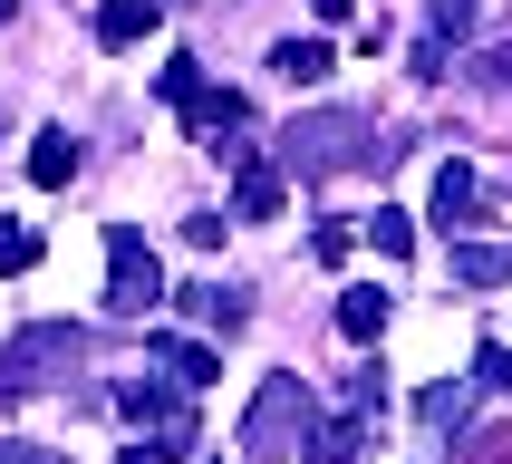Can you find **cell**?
Masks as SVG:
<instances>
[{
    "mask_svg": "<svg viewBox=\"0 0 512 464\" xmlns=\"http://www.w3.org/2000/svg\"><path fill=\"white\" fill-rule=\"evenodd\" d=\"M78 358H87V329H68V319H29L20 339L0 348V406H20L49 368H78Z\"/></svg>",
    "mask_w": 512,
    "mask_h": 464,
    "instance_id": "cell-1",
    "label": "cell"
},
{
    "mask_svg": "<svg viewBox=\"0 0 512 464\" xmlns=\"http://www.w3.org/2000/svg\"><path fill=\"white\" fill-rule=\"evenodd\" d=\"M155 300H165V261L145 252V232L116 223V232H107V310H116V319H145Z\"/></svg>",
    "mask_w": 512,
    "mask_h": 464,
    "instance_id": "cell-2",
    "label": "cell"
},
{
    "mask_svg": "<svg viewBox=\"0 0 512 464\" xmlns=\"http://www.w3.org/2000/svg\"><path fill=\"white\" fill-rule=\"evenodd\" d=\"M319 426V406H310V387L300 377H271L252 397V426H242V455H281L290 435H310Z\"/></svg>",
    "mask_w": 512,
    "mask_h": 464,
    "instance_id": "cell-3",
    "label": "cell"
},
{
    "mask_svg": "<svg viewBox=\"0 0 512 464\" xmlns=\"http://www.w3.org/2000/svg\"><path fill=\"white\" fill-rule=\"evenodd\" d=\"M155 87H165V107H184V126H203V136H213V126H242V97H232V87H203L194 58H174Z\"/></svg>",
    "mask_w": 512,
    "mask_h": 464,
    "instance_id": "cell-4",
    "label": "cell"
},
{
    "mask_svg": "<svg viewBox=\"0 0 512 464\" xmlns=\"http://www.w3.org/2000/svg\"><path fill=\"white\" fill-rule=\"evenodd\" d=\"M339 145H358V116H310V126H290L281 155H290L300 174H329V165H348Z\"/></svg>",
    "mask_w": 512,
    "mask_h": 464,
    "instance_id": "cell-5",
    "label": "cell"
},
{
    "mask_svg": "<svg viewBox=\"0 0 512 464\" xmlns=\"http://www.w3.org/2000/svg\"><path fill=\"white\" fill-rule=\"evenodd\" d=\"M145 358H155L165 377H184V387H213V377H223L213 348H203V339H174V329H145Z\"/></svg>",
    "mask_w": 512,
    "mask_h": 464,
    "instance_id": "cell-6",
    "label": "cell"
},
{
    "mask_svg": "<svg viewBox=\"0 0 512 464\" xmlns=\"http://www.w3.org/2000/svg\"><path fill=\"white\" fill-rule=\"evenodd\" d=\"M116 416H126V426H155V435H184V387H145V377H136V387H116Z\"/></svg>",
    "mask_w": 512,
    "mask_h": 464,
    "instance_id": "cell-7",
    "label": "cell"
},
{
    "mask_svg": "<svg viewBox=\"0 0 512 464\" xmlns=\"http://www.w3.org/2000/svg\"><path fill=\"white\" fill-rule=\"evenodd\" d=\"M368 426H377L368 406L339 397V416H319V426H310V455H319V464H358V455H368Z\"/></svg>",
    "mask_w": 512,
    "mask_h": 464,
    "instance_id": "cell-8",
    "label": "cell"
},
{
    "mask_svg": "<svg viewBox=\"0 0 512 464\" xmlns=\"http://www.w3.org/2000/svg\"><path fill=\"white\" fill-rule=\"evenodd\" d=\"M281 203H290L281 165H261V155H242V174H232V213H242V223H271Z\"/></svg>",
    "mask_w": 512,
    "mask_h": 464,
    "instance_id": "cell-9",
    "label": "cell"
},
{
    "mask_svg": "<svg viewBox=\"0 0 512 464\" xmlns=\"http://www.w3.org/2000/svg\"><path fill=\"white\" fill-rule=\"evenodd\" d=\"M78 165H87V145L68 136V126H39V136H29V184H78Z\"/></svg>",
    "mask_w": 512,
    "mask_h": 464,
    "instance_id": "cell-10",
    "label": "cell"
},
{
    "mask_svg": "<svg viewBox=\"0 0 512 464\" xmlns=\"http://www.w3.org/2000/svg\"><path fill=\"white\" fill-rule=\"evenodd\" d=\"M155 29H165V0H107L97 10V49H136Z\"/></svg>",
    "mask_w": 512,
    "mask_h": 464,
    "instance_id": "cell-11",
    "label": "cell"
},
{
    "mask_svg": "<svg viewBox=\"0 0 512 464\" xmlns=\"http://www.w3.org/2000/svg\"><path fill=\"white\" fill-rule=\"evenodd\" d=\"M387 310H397V300H387V290H368V281L339 290V339H348V348H377V339H387Z\"/></svg>",
    "mask_w": 512,
    "mask_h": 464,
    "instance_id": "cell-12",
    "label": "cell"
},
{
    "mask_svg": "<svg viewBox=\"0 0 512 464\" xmlns=\"http://www.w3.org/2000/svg\"><path fill=\"white\" fill-rule=\"evenodd\" d=\"M184 310H194L203 329H213V339H242V319H252V300H242V290H223V281H194V290H184Z\"/></svg>",
    "mask_w": 512,
    "mask_h": 464,
    "instance_id": "cell-13",
    "label": "cell"
},
{
    "mask_svg": "<svg viewBox=\"0 0 512 464\" xmlns=\"http://www.w3.org/2000/svg\"><path fill=\"white\" fill-rule=\"evenodd\" d=\"M455 281H464V290L512 281V242H455Z\"/></svg>",
    "mask_w": 512,
    "mask_h": 464,
    "instance_id": "cell-14",
    "label": "cell"
},
{
    "mask_svg": "<svg viewBox=\"0 0 512 464\" xmlns=\"http://www.w3.org/2000/svg\"><path fill=\"white\" fill-rule=\"evenodd\" d=\"M464 213H474V165L455 155V165L435 174V223H464Z\"/></svg>",
    "mask_w": 512,
    "mask_h": 464,
    "instance_id": "cell-15",
    "label": "cell"
},
{
    "mask_svg": "<svg viewBox=\"0 0 512 464\" xmlns=\"http://www.w3.org/2000/svg\"><path fill=\"white\" fill-rule=\"evenodd\" d=\"M271 68H281V78H329V39H281V49H271Z\"/></svg>",
    "mask_w": 512,
    "mask_h": 464,
    "instance_id": "cell-16",
    "label": "cell"
},
{
    "mask_svg": "<svg viewBox=\"0 0 512 464\" xmlns=\"http://www.w3.org/2000/svg\"><path fill=\"white\" fill-rule=\"evenodd\" d=\"M358 232H368V242H377L387 261H406V252H416V223H406L397 203H377V223H358Z\"/></svg>",
    "mask_w": 512,
    "mask_h": 464,
    "instance_id": "cell-17",
    "label": "cell"
},
{
    "mask_svg": "<svg viewBox=\"0 0 512 464\" xmlns=\"http://www.w3.org/2000/svg\"><path fill=\"white\" fill-rule=\"evenodd\" d=\"M474 387H503V397H512V348H503V339L474 348Z\"/></svg>",
    "mask_w": 512,
    "mask_h": 464,
    "instance_id": "cell-18",
    "label": "cell"
},
{
    "mask_svg": "<svg viewBox=\"0 0 512 464\" xmlns=\"http://www.w3.org/2000/svg\"><path fill=\"white\" fill-rule=\"evenodd\" d=\"M0 271H39V232H20V223H0Z\"/></svg>",
    "mask_w": 512,
    "mask_h": 464,
    "instance_id": "cell-19",
    "label": "cell"
},
{
    "mask_svg": "<svg viewBox=\"0 0 512 464\" xmlns=\"http://www.w3.org/2000/svg\"><path fill=\"white\" fill-rule=\"evenodd\" d=\"M310 252H319V261H348V252H358V223H319Z\"/></svg>",
    "mask_w": 512,
    "mask_h": 464,
    "instance_id": "cell-20",
    "label": "cell"
},
{
    "mask_svg": "<svg viewBox=\"0 0 512 464\" xmlns=\"http://www.w3.org/2000/svg\"><path fill=\"white\" fill-rule=\"evenodd\" d=\"M474 29V0H435V39H464Z\"/></svg>",
    "mask_w": 512,
    "mask_h": 464,
    "instance_id": "cell-21",
    "label": "cell"
},
{
    "mask_svg": "<svg viewBox=\"0 0 512 464\" xmlns=\"http://www.w3.org/2000/svg\"><path fill=\"white\" fill-rule=\"evenodd\" d=\"M426 426H464V387H435V397H426Z\"/></svg>",
    "mask_w": 512,
    "mask_h": 464,
    "instance_id": "cell-22",
    "label": "cell"
},
{
    "mask_svg": "<svg viewBox=\"0 0 512 464\" xmlns=\"http://www.w3.org/2000/svg\"><path fill=\"white\" fill-rule=\"evenodd\" d=\"M116 464H174V435H136V445H126Z\"/></svg>",
    "mask_w": 512,
    "mask_h": 464,
    "instance_id": "cell-23",
    "label": "cell"
},
{
    "mask_svg": "<svg viewBox=\"0 0 512 464\" xmlns=\"http://www.w3.org/2000/svg\"><path fill=\"white\" fill-rule=\"evenodd\" d=\"M0 464H49V455H39V445H0Z\"/></svg>",
    "mask_w": 512,
    "mask_h": 464,
    "instance_id": "cell-24",
    "label": "cell"
},
{
    "mask_svg": "<svg viewBox=\"0 0 512 464\" xmlns=\"http://www.w3.org/2000/svg\"><path fill=\"white\" fill-rule=\"evenodd\" d=\"M10 10H20V0H0V20H10Z\"/></svg>",
    "mask_w": 512,
    "mask_h": 464,
    "instance_id": "cell-25",
    "label": "cell"
}]
</instances>
